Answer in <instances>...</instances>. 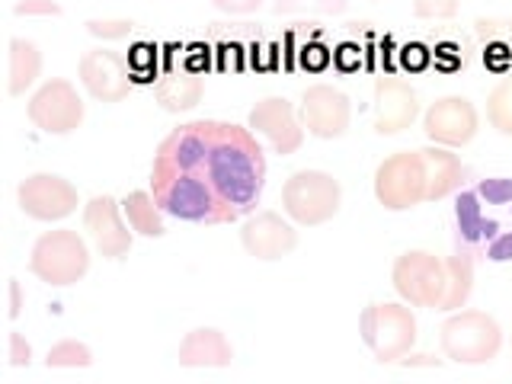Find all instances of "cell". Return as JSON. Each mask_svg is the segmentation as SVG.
<instances>
[{
    "label": "cell",
    "mask_w": 512,
    "mask_h": 384,
    "mask_svg": "<svg viewBox=\"0 0 512 384\" xmlns=\"http://www.w3.org/2000/svg\"><path fill=\"white\" fill-rule=\"evenodd\" d=\"M266 186V157L247 128L215 119L186 122L160 141L151 192L167 215L228 224L250 215Z\"/></svg>",
    "instance_id": "cell-1"
},
{
    "label": "cell",
    "mask_w": 512,
    "mask_h": 384,
    "mask_svg": "<svg viewBox=\"0 0 512 384\" xmlns=\"http://www.w3.org/2000/svg\"><path fill=\"white\" fill-rule=\"evenodd\" d=\"M445 359L458 365H484L496 359L503 346V330L487 311H455L439 330Z\"/></svg>",
    "instance_id": "cell-2"
},
{
    "label": "cell",
    "mask_w": 512,
    "mask_h": 384,
    "mask_svg": "<svg viewBox=\"0 0 512 384\" xmlns=\"http://www.w3.org/2000/svg\"><path fill=\"white\" fill-rule=\"evenodd\" d=\"M343 202V186L336 176L324 170H295L282 186V208L285 215L304 228H317L336 218Z\"/></svg>",
    "instance_id": "cell-3"
},
{
    "label": "cell",
    "mask_w": 512,
    "mask_h": 384,
    "mask_svg": "<svg viewBox=\"0 0 512 384\" xmlns=\"http://www.w3.org/2000/svg\"><path fill=\"white\" fill-rule=\"evenodd\" d=\"M359 333L378 362H400L416 343V317L404 304H368Z\"/></svg>",
    "instance_id": "cell-4"
},
{
    "label": "cell",
    "mask_w": 512,
    "mask_h": 384,
    "mask_svg": "<svg viewBox=\"0 0 512 384\" xmlns=\"http://www.w3.org/2000/svg\"><path fill=\"white\" fill-rule=\"evenodd\" d=\"M32 276L48 282V285H74L87 276L90 269V250L74 231H48L36 240L29 256Z\"/></svg>",
    "instance_id": "cell-5"
},
{
    "label": "cell",
    "mask_w": 512,
    "mask_h": 384,
    "mask_svg": "<svg viewBox=\"0 0 512 384\" xmlns=\"http://www.w3.org/2000/svg\"><path fill=\"white\" fill-rule=\"evenodd\" d=\"M375 199L388 212H407L426 202V164L420 151H397L375 170Z\"/></svg>",
    "instance_id": "cell-6"
},
{
    "label": "cell",
    "mask_w": 512,
    "mask_h": 384,
    "mask_svg": "<svg viewBox=\"0 0 512 384\" xmlns=\"http://www.w3.org/2000/svg\"><path fill=\"white\" fill-rule=\"evenodd\" d=\"M391 282L397 295L413 308H439L445 298V260L429 250H407L394 260Z\"/></svg>",
    "instance_id": "cell-7"
},
{
    "label": "cell",
    "mask_w": 512,
    "mask_h": 384,
    "mask_svg": "<svg viewBox=\"0 0 512 384\" xmlns=\"http://www.w3.org/2000/svg\"><path fill=\"white\" fill-rule=\"evenodd\" d=\"M26 112L29 122L42 128L45 135H71L84 122V100L77 96L71 80L52 77L32 93Z\"/></svg>",
    "instance_id": "cell-8"
},
{
    "label": "cell",
    "mask_w": 512,
    "mask_h": 384,
    "mask_svg": "<svg viewBox=\"0 0 512 384\" xmlns=\"http://www.w3.org/2000/svg\"><path fill=\"white\" fill-rule=\"evenodd\" d=\"M477 128H480V116L468 96H442L423 116L426 138L432 144H442V148H464L468 141H474Z\"/></svg>",
    "instance_id": "cell-9"
},
{
    "label": "cell",
    "mask_w": 512,
    "mask_h": 384,
    "mask_svg": "<svg viewBox=\"0 0 512 384\" xmlns=\"http://www.w3.org/2000/svg\"><path fill=\"white\" fill-rule=\"evenodd\" d=\"M16 202L36 221H61L77 212V189L55 173H32L16 189Z\"/></svg>",
    "instance_id": "cell-10"
},
{
    "label": "cell",
    "mask_w": 512,
    "mask_h": 384,
    "mask_svg": "<svg viewBox=\"0 0 512 384\" xmlns=\"http://www.w3.org/2000/svg\"><path fill=\"white\" fill-rule=\"evenodd\" d=\"M80 84L87 87V93L100 103H122L128 93H132V68H128V58L119 52H109V48H93L77 64Z\"/></svg>",
    "instance_id": "cell-11"
},
{
    "label": "cell",
    "mask_w": 512,
    "mask_h": 384,
    "mask_svg": "<svg viewBox=\"0 0 512 384\" xmlns=\"http://www.w3.org/2000/svg\"><path fill=\"white\" fill-rule=\"evenodd\" d=\"M301 119L314 138L324 141L343 138L352 122V103L343 90H336L330 84H314L301 96Z\"/></svg>",
    "instance_id": "cell-12"
},
{
    "label": "cell",
    "mask_w": 512,
    "mask_h": 384,
    "mask_svg": "<svg viewBox=\"0 0 512 384\" xmlns=\"http://www.w3.org/2000/svg\"><path fill=\"white\" fill-rule=\"evenodd\" d=\"M420 116V100L416 90L407 84L404 77L384 74L375 80V132L391 138L400 135L404 128H410Z\"/></svg>",
    "instance_id": "cell-13"
},
{
    "label": "cell",
    "mask_w": 512,
    "mask_h": 384,
    "mask_svg": "<svg viewBox=\"0 0 512 384\" xmlns=\"http://www.w3.org/2000/svg\"><path fill=\"white\" fill-rule=\"evenodd\" d=\"M240 244L256 260L272 263L298 247V231L279 212H256L240 228Z\"/></svg>",
    "instance_id": "cell-14"
},
{
    "label": "cell",
    "mask_w": 512,
    "mask_h": 384,
    "mask_svg": "<svg viewBox=\"0 0 512 384\" xmlns=\"http://www.w3.org/2000/svg\"><path fill=\"white\" fill-rule=\"evenodd\" d=\"M250 128H256L276 154H295L304 141V128L298 125L295 106L285 96H266L250 109Z\"/></svg>",
    "instance_id": "cell-15"
},
{
    "label": "cell",
    "mask_w": 512,
    "mask_h": 384,
    "mask_svg": "<svg viewBox=\"0 0 512 384\" xmlns=\"http://www.w3.org/2000/svg\"><path fill=\"white\" fill-rule=\"evenodd\" d=\"M84 224L106 260H122L132 250V231L122 224L119 202L112 196H93L84 205Z\"/></svg>",
    "instance_id": "cell-16"
},
{
    "label": "cell",
    "mask_w": 512,
    "mask_h": 384,
    "mask_svg": "<svg viewBox=\"0 0 512 384\" xmlns=\"http://www.w3.org/2000/svg\"><path fill=\"white\" fill-rule=\"evenodd\" d=\"M202 93H205V80L196 68L189 64H167V71L160 74L154 96L160 109L167 112H189L202 103Z\"/></svg>",
    "instance_id": "cell-17"
},
{
    "label": "cell",
    "mask_w": 512,
    "mask_h": 384,
    "mask_svg": "<svg viewBox=\"0 0 512 384\" xmlns=\"http://www.w3.org/2000/svg\"><path fill=\"white\" fill-rule=\"evenodd\" d=\"M176 359H180L183 368H228L234 359V346L228 343V336L221 330L199 327V330L186 333Z\"/></svg>",
    "instance_id": "cell-18"
},
{
    "label": "cell",
    "mask_w": 512,
    "mask_h": 384,
    "mask_svg": "<svg viewBox=\"0 0 512 384\" xmlns=\"http://www.w3.org/2000/svg\"><path fill=\"white\" fill-rule=\"evenodd\" d=\"M420 154L426 164V202H439L445 196H452L455 189H461L464 164L458 154L442 148V144H436V148H423Z\"/></svg>",
    "instance_id": "cell-19"
},
{
    "label": "cell",
    "mask_w": 512,
    "mask_h": 384,
    "mask_svg": "<svg viewBox=\"0 0 512 384\" xmlns=\"http://www.w3.org/2000/svg\"><path fill=\"white\" fill-rule=\"evenodd\" d=\"M445 276H448V285H445V298L439 308L442 311H458L468 304L471 292H474V250L468 244H461L455 253L445 260Z\"/></svg>",
    "instance_id": "cell-20"
},
{
    "label": "cell",
    "mask_w": 512,
    "mask_h": 384,
    "mask_svg": "<svg viewBox=\"0 0 512 384\" xmlns=\"http://www.w3.org/2000/svg\"><path fill=\"white\" fill-rule=\"evenodd\" d=\"M42 74V52L32 39H10V96L26 93Z\"/></svg>",
    "instance_id": "cell-21"
},
{
    "label": "cell",
    "mask_w": 512,
    "mask_h": 384,
    "mask_svg": "<svg viewBox=\"0 0 512 384\" xmlns=\"http://www.w3.org/2000/svg\"><path fill=\"white\" fill-rule=\"evenodd\" d=\"M128 224L132 231H138L141 237H164L167 234V224H164V208L157 205L154 192H128V199L122 202Z\"/></svg>",
    "instance_id": "cell-22"
},
{
    "label": "cell",
    "mask_w": 512,
    "mask_h": 384,
    "mask_svg": "<svg viewBox=\"0 0 512 384\" xmlns=\"http://www.w3.org/2000/svg\"><path fill=\"white\" fill-rule=\"evenodd\" d=\"M487 122L500 135L512 138V77H503L487 96Z\"/></svg>",
    "instance_id": "cell-23"
},
{
    "label": "cell",
    "mask_w": 512,
    "mask_h": 384,
    "mask_svg": "<svg viewBox=\"0 0 512 384\" xmlns=\"http://www.w3.org/2000/svg\"><path fill=\"white\" fill-rule=\"evenodd\" d=\"M48 368H90L93 365V352L87 343H77V340H61L48 349L45 356Z\"/></svg>",
    "instance_id": "cell-24"
},
{
    "label": "cell",
    "mask_w": 512,
    "mask_h": 384,
    "mask_svg": "<svg viewBox=\"0 0 512 384\" xmlns=\"http://www.w3.org/2000/svg\"><path fill=\"white\" fill-rule=\"evenodd\" d=\"M349 7V0H276L272 13H314V16H336Z\"/></svg>",
    "instance_id": "cell-25"
},
{
    "label": "cell",
    "mask_w": 512,
    "mask_h": 384,
    "mask_svg": "<svg viewBox=\"0 0 512 384\" xmlns=\"http://www.w3.org/2000/svg\"><path fill=\"white\" fill-rule=\"evenodd\" d=\"M128 68H132L135 80L151 84L154 74H157V48L151 42H135L132 48H128Z\"/></svg>",
    "instance_id": "cell-26"
},
{
    "label": "cell",
    "mask_w": 512,
    "mask_h": 384,
    "mask_svg": "<svg viewBox=\"0 0 512 384\" xmlns=\"http://www.w3.org/2000/svg\"><path fill=\"white\" fill-rule=\"evenodd\" d=\"M461 0H413V13L423 20H452Z\"/></svg>",
    "instance_id": "cell-27"
},
{
    "label": "cell",
    "mask_w": 512,
    "mask_h": 384,
    "mask_svg": "<svg viewBox=\"0 0 512 384\" xmlns=\"http://www.w3.org/2000/svg\"><path fill=\"white\" fill-rule=\"evenodd\" d=\"M132 29V20H87V32L96 39H125Z\"/></svg>",
    "instance_id": "cell-28"
},
{
    "label": "cell",
    "mask_w": 512,
    "mask_h": 384,
    "mask_svg": "<svg viewBox=\"0 0 512 384\" xmlns=\"http://www.w3.org/2000/svg\"><path fill=\"white\" fill-rule=\"evenodd\" d=\"M16 16H61V7L55 0H20L13 7Z\"/></svg>",
    "instance_id": "cell-29"
},
{
    "label": "cell",
    "mask_w": 512,
    "mask_h": 384,
    "mask_svg": "<svg viewBox=\"0 0 512 384\" xmlns=\"http://www.w3.org/2000/svg\"><path fill=\"white\" fill-rule=\"evenodd\" d=\"M301 64H304V68H311V71L327 68V64H330V52H327V45H320V42L304 45V48H301Z\"/></svg>",
    "instance_id": "cell-30"
},
{
    "label": "cell",
    "mask_w": 512,
    "mask_h": 384,
    "mask_svg": "<svg viewBox=\"0 0 512 384\" xmlns=\"http://www.w3.org/2000/svg\"><path fill=\"white\" fill-rule=\"evenodd\" d=\"M400 61H404V68L410 71H420L429 64V52H426V45L420 42H413V45H404V52H400Z\"/></svg>",
    "instance_id": "cell-31"
},
{
    "label": "cell",
    "mask_w": 512,
    "mask_h": 384,
    "mask_svg": "<svg viewBox=\"0 0 512 384\" xmlns=\"http://www.w3.org/2000/svg\"><path fill=\"white\" fill-rule=\"evenodd\" d=\"M212 4L221 10V13H231V16H247V13H256L263 7V0H212Z\"/></svg>",
    "instance_id": "cell-32"
},
{
    "label": "cell",
    "mask_w": 512,
    "mask_h": 384,
    "mask_svg": "<svg viewBox=\"0 0 512 384\" xmlns=\"http://www.w3.org/2000/svg\"><path fill=\"white\" fill-rule=\"evenodd\" d=\"M29 356H32L29 343L23 340L20 333H10V365L13 368H23V365H29Z\"/></svg>",
    "instance_id": "cell-33"
},
{
    "label": "cell",
    "mask_w": 512,
    "mask_h": 384,
    "mask_svg": "<svg viewBox=\"0 0 512 384\" xmlns=\"http://www.w3.org/2000/svg\"><path fill=\"white\" fill-rule=\"evenodd\" d=\"M333 58H336V64H340L343 71H356L359 64H362V55H359V48L352 45V42L340 45V52H336Z\"/></svg>",
    "instance_id": "cell-34"
},
{
    "label": "cell",
    "mask_w": 512,
    "mask_h": 384,
    "mask_svg": "<svg viewBox=\"0 0 512 384\" xmlns=\"http://www.w3.org/2000/svg\"><path fill=\"white\" fill-rule=\"evenodd\" d=\"M477 29H480V36H496V32H506V36H512V16H509V20H493V23L480 20Z\"/></svg>",
    "instance_id": "cell-35"
},
{
    "label": "cell",
    "mask_w": 512,
    "mask_h": 384,
    "mask_svg": "<svg viewBox=\"0 0 512 384\" xmlns=\"http://www.w3.org/2000/svg\"><path fill=\"white\" fill-rule=\"evenodd\" d=\"M487 61L493 64V68H506V61H512V52H509V45H506V42L493 45L490 52H487Z\"/></svg>",
    "instance_id": "cell-36"
},
{
    "label": "cell",
    "mask_w": 512,
    "mask_h": 384,
    "mask_svg": "<svg viewBox=\"0 0 512 384\" xmlns=\"http://www.w3.org/2000/svg\"><path fill=\"white\" fill-rule=\"evenodd\" d=\"M10 317H20V282H10Z\"/></svg>",
    "instance_id": "cell-37"
}]
</instances>
